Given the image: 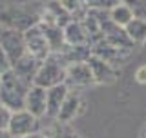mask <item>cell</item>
I'll use <instances>...</instances> for the list:
<instances>
[{"label": "cell", "mask_w": 146, "mask_h": 138, "mask_svg": "<svg viewBox=\"0 0 146 138\" xmlns=\"http://www.w3.org/2000/svg\"><path fill=\"white\" fill-rule=\"evenodd\" d=\"M31 85L24 84L15 73L9 69L2 75V85H0V104L6 105L7 109L22 111L26 109V96Z\"/></svg>", "instance_id": "obj_1"}, {"label": "cell", "mask_w": 146, "mask_h": 138, "mask_svg": "<svg viewBox=\"0 0 146 138\" xmlns=\"http://www.w3.org/2000/svg\"><path fill=\"white\" fill-rule=\"evenodd\" d=\"M66 62L60 58V55L53 53L49 58L40 64V69L36 73L35 85H40L44 89H51L55 85L66 84Z\"/></svg>", "instance_id": "obj_2"}, {"label": "cell", "mask_w": 146, "mask_h": 138, "mask_svg": "<svg viewBox=\"0 0 146 138\" xmlns=\"http://www.w3.org/2000/svg\"><path fill=\"white\" fill-rule=\"evenodd\" d=\"M24 33V42H26V51L31 55V57H35L36 60L44 62L46 58H49L53 55L51 47H49V42L48 38H46L42 27L40 24L36 22V24H31L27 27L26 31H22Z\"/></svg>", "instance_id": "obj_3"}, {"label": "cell", "mask_w": 146, "mask_h": 138, "mask_svg": "<svg viewBox=\"0 0 146 138\" xmlns=\"http://www.w3.org/2000/svg\"><path fill=\"white\" fill-rule=\"evenodd\" d=\"M42 133V126H40V118L33 116L29 111L22 109V111H15L11 116V124H9L7 135L11 138H24V136H33Z\"/></svg>", "instance_id": "obj_4"}, {"label": "cell", "mask_w": 146, "mask_h": 138, "mask_svg": "<svg viewBox=\"0 0 146 138\" xmlns=\"http://www.w3.org/2000/svg\"><path fill=\"white\" fill-rule=\"evenodd\" d=\"M0 45L2 51L6 53L9 64H15L18 58H22L26 51V42H24V33L17 27H0Z\"/></svg>", "instance_id": "obj_5"}, {"label": "cell", "mask_w": 146, "mask_h": 138, "mask_svg": "<svg viewBox=\"0 0 146 138\" xmlns=\"http://www.w3.org/2000/svg\"><path fill=\"white\" fill-rule=\"evenodd\" d=\"M91 55L102 58L104 62L111 64L113 67H119L121 64L126 62L130 51H124V49H121V47H115V45H111L110 42H106V40H100V42L91 45Z\"/></svg>", "instance_id": "obj_6"}, {"label": "cell", "mask_w": 146, "mask_h": 138, "mask_svg": "<svg viewBox=\"0 0 146 138\" xmlns=\"http://www.w3.org/2000/svg\"><path fill=\"white\" fill-rule=\"evenodd\" d=\"M40 60H36L35 57H31L29 53H26L22 58H18L15 64H11V71L20 78L24 84L27 85H33L35 84V78H36V73L40 69Z\"/></svg>", "instance_id": "obj_7"}, {"label": "cell", "mask_w": 146, "mask_h": 138, "mask_svg": "<svg viewBox=\"0 0 146 138\" xmlns=\"http://www.w3.org/2000/svg\"><path fill=\"white\" fill-rule=\"evenodd\" d=\"M26 111H29L33 116L42 120L48 113V89L35 84L31 85L26 96Z\"/></svg>", "instance_id": "obj_8"}, {"label": "cell", "mask_w": 146, "mask_h": 138, "mask_svg": "<svg viewBox=\"0 0 146 138\" xmlns=\"http://www.w3.org/2000/svg\"><path fill=\"white\" fill-rule=\"evenodd\" d=\"M95 78L93 73L88 66V62H80V64H71L66 69V84L70 87H84L93 84Z\"/></svg>", "instance_id": "obj_9"}, {"label": "cell", "mask_w": 146, "mask_h": 138, "mask_svg": "<svg viewBox=\"0 0 146 138\" xmlns=\"http://www.w3.org/2000/svg\"><path fill=\"white\" fill-rule=\"evenodd\" d=\"M40 22H49V24H57L60 27H66L70 22H73V16L58 0H49V4L44 9V15L40 18Z\"/></svg>", "instance_id": "obj_10"}, {"label": "cell", "mask_w": 146, "mask_h": 138, "mask_svg": "<svg viewBox=\"0 0 146 138\" xmlns=\"http://www.w3.org/2000/svg\"><path fill=\"white\" fill-rule=\"evenodd\" d=\"M88 66L91 69V73H93L95 82H99V84H111V82H115L117 71L111 64L104 62L102 58L95 57V55H91L88 58Z\"/></svg>", "instance_id": "obj_11"}, {"label": "cell", "mask_w": 146, "mask_h": 138, "mask_svg": "<svg viewBox=\"0 0 146 138\" xmlns=\"http://www.w3.org/2000/svg\"><path fill=\"white\" fill-rule=\"evenodd\" d=\"M68 93H70V85L68 84H60V85H55L51 89H48V113H46V116L49 120H57L58 111H60Z\"/></svg>", "instance_id": "obj_12"}, {"label": "cell", "mask_w": 146, "mask_h": 138, "mask_svg": "<svg viewBox=\"0 0 146 138\" xmlns=\"http://www.w3.org/2000/svg\"><path fill=\"white\" fill-rule=\"evenodd\" d=\"M38 24L42 27L46 38H48L51 51L53 53H62L64 49L68 47L66 38H64V27L57 26V24H49V22H40V20H38Z\"/></svg>", "instance_id": "obj_13"}, {"label": "cell", "mask_w": 146, "mask_h": 138, "mask_svg": "<svg viewBox=\"0 0 146 138\" xmlns=\"http://www.w3.org/2000/svg\"><path fill=\"white\" fill-rule=\"evenodd\" d=\"M80 111H82V98H80V95L77 93V91H71V89H70V93H68L66 100H64L60 111H58L57 120L70 124Z\"/></svg>", "instance_id": "obj_14"}, {"label": "cell", "mask_w": 146, "mask_h": 138, "mask_svg": "<svg viewBox=\"0 0 146 138\" xmlns=\"http://www.w3.org/2000/svg\"><path fill=\"white\" fill-rule=\"evenodd\" d=\"M64 38L68 45H90V38L80 20H73L64 27Z\"/></svg>", "instance_id": "obj_15"}, {"label": "cell", "mask_w": 146, "mask_h": 138, "mask_svg": "<svg viewBox=\"0 0 146 138\" xmlns=\"http://www.w3.org/2000/svg\"><path fill=\"white\" fill-rule=\"evenodd\" d=\"M44 138H79L77 131L73 129L70 124L60 122V120H49L46 127H42L40 133Z\"/></svg>", "instance_id": "obj_16"}, {"label": "cell", "mask_w": 146, "mask_h": 138, "mask_svg": "<svg viewBox=\"0 0 146 138\" xmlns=\"http://www.w3.org/2000/svg\"><path fill=\"white\" fill-rule=\"evenodd\" d=\"M60 55V58L66 62V66L71 64H80V62H88V58L91 57V45H68Z\"/></svg>", "instance_id": "obj_17"}, {"label": "cell", "mask_w": 146, "mask_h": 138, "mask_svg": "<svg viewBox=\"0 0 146 138\" xmlns=\"http://www.w3.org/2000/svg\"><path fill=\"white\" fill-rule=\"evenodd\" d=\"M110 16H111V20L115 22L117 26H121V27H126V26L135 18L133 11H131L130 6H126L124 2L117 4L113 9H110Z\"/></svg>", "instance_id": "obj_18"}, {"label": "cell", "mask_w": 146, "mask_h": 138, "mask_svg": "<svg viewBox=\"0 0 146 138\" xmlns=\"http://www.w3.org/2000/svg\"><path fill=\"white\" fill-rule=\"evenodd\" d=\"M124 29L128 36L133 40V44H141L146 40V20H143V18H133Z\"/></svg>", "instance_id": "obj_19"}, {"label": "cell", "mask_w": 146, "mask_h": 138, "mask_svg": "<svg viewBox=\"0 0 146 138\" xmlns=\"http://www.w3.org/2000/svg\"><path fill=\"white\" fill-rule=\"evenodd\" d=\"M58 2L70 11L73 20H84V16L88 15V7H86L84 0H58Z\"/></svg>", "instance_id": "obj_20"}, {"label": "cell", "mask_w": 146, "mask_h": 138, "mask_svg": "<svg viewBox=\"0 0 146 138\" xmlns=\"http://www.w3.org/2000/svg\"><path fill=\"white\" fill-rule=\"evenodd\" d=\"M122 0H84L88 11H110Z\"/></svg>", "instance_id": "obj_21"}, {"label": "cell", "mask_w": 146, "mask_h": 138, "mask_svg": "<svg viewBox=\"0 0 146 138\" xmlns=\"http://www.w3.org/2000/svg\"><path fill=\"white\" fill-rule=\"evenodd\" d=\"M126 6H130V9L133 11L135 18H143L146 20V0H122Z\"/></svg>", "instance_id": "obj_22"}, {"label": "cell", "mask_w": 146, "mask_h": 138, "mask_svg": "<svg viewBox=\"0 0 146 138\" xmlns=\"http://www.w3.org/2000/svg\"><path fill=\"white\" fill-rule=\"evenodd\" d=\"M11 116H13L11 109H7L6 105L0 104V133H7L9 124H11Z\"/></svg>", "instance_id": "obj_23"}, {"label": "cell", "mask_w": 146, "mask_h": 138, "mask_svg": "<svg viewBox=\"0 0 146 138\" xmlns=\"http://www.w3.org/2000/svg\"><path fill=\"white\" fill-rule=\"evenodd\" d=\"M9 69H11V64H9L6 53L2 51V45H0V73H6Z\"/></svg>", "instance_id": "obj_24"}, {"label": "cell", "mask_w": 146, "mask_h": 138, "mask_svg": "<svg viewBox=\"0 0 146 138\" xmlns=\"http://www.w3.org/2000/svg\"><path fill=\"white\" fill-rule=\"evenodd\" d=\"M135 76H137V82H141V84H146V66H141L139 69H137Z\"/></svg>", "instance_id": "obj_25"}, {"label": "cell", "mask_w": 146, "mask_h": 138, "mask_svg": "<svg viewBox=\"0 0 146 138\" xmlns=\"http://www.w3.org/2000/svg\"><path fill=\"white\" fill-rule=\"evenodd\" d=\"M24 138H40V135H33V136H24Z\"/></svg>", "instance_id": "obj_26"}, {"label": "cell", "mask_w": 146, "mask_h": 138, "mask_svg": "<svg viewBox=\"0 0 146 138\" xmlns=\"http://www.w3.org/2000/svg\"><path fill=\"white\" fill-rule=\"evenodd\" d=\"M141 138H146V129L143 131V135H141Z\"/></svg>", "instance_id": "obj_27"}, {"label": "cell", "mask_w": 146, "mask_h": 138, "mask_svg": "<svg viewBox=\"0 0 146 138\" xmlns=\"http://www.w3.org/2000/svg\"><path fill=\"white\" fill-rule=\"evenodd\" d=\"M2 75H4V73H0V85H2Z\"/></svg>", "instance_id": "obj_28"}, {"label": "cell", "mask_w": 146, "mask_h": 138, "mask_svg": "<svg viewBox=\"0 0 146 138\" xmlns=\"http://www.w3.org/2000/svg\"><path fill=\"white\" fill-rule=\"evenodd\" d=\"M40 138H44V136H42V135H40Z\"/></svg>", "instance_id": "obj_29"}]
</instances>
